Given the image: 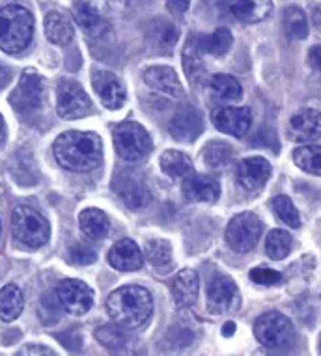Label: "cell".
<instances>
[{"label":"cell","mask_w":321,"mask_h":356,"mask_svg":"<svg viewBox=\"0 0 321 356\" xmlns=\"http://www.w3.org/2000/svg\"><path fill=\"white\" fill-rule=\"evenodd\" d=\"M60 166L71 172H92L103 161V142L97 133L68 131L56 138L53 146Z\"/></svg>","instance_id":"6da1fadb"},{"label":"cell","mask_w":321,"mask_h":356,"mask_svg":"<svg viewBox=\"0 0 321 356\" xmlns=\"http://www.w3.org/2000/svg\"><path fill=\"white\" fill-rule=\"evenodd\" d=\"M107 312L114 323L125 328H139L150 319L153 298L141 286H123L107 298Z\"/></svg>","instance_id":"7a4b0ae2"},{"label":"cell","mask_w":321,"mask_h":356,"mask_svg":"<svg viewBox=\"0 0 321 356\" xmlns=\"http://www.w3.org/2000/svg\"><path fill=\"white\" fill-rule=\"evenodd\" d=\"M34 35V17L23 6L0 8V49L8 54L23 53Z\"/></svg>","instance_id":"3957f363"},{"label":"cell","mask_w":321,"mask_h":356,"mask_svg":"<svg viewBox=\"0 0 321 356\" xmlns=\"http://www.w3.org/2000/svg\"><path fill=\"white\" fill-rule=\"evenodd\" d=\"M13 237L29 248H40L51 237V226L47 218L26 205L15 207L12 215Z\"/></svg>","instance_id":"277c9868"},{"label":"cell","mask_w":321,"mask_h":356,"mask_svg":"<svg viewBox=\"0 0 321 356\" xmlns=\"http://www.w3.org/2000/svg\"><path fill=\"white\" fill-rule=\"evenodd\" d=\"M114 147L123 161L136 163L152 152V138L136 122H123L114 129Z\"/></svg>","instance_id":"5b68a950"},{"label":"cell","mask_w":321,"mask_h":356,"mask_svg":"<svg viewBox=\"0 0 321 356\" xmlns=\"http://www.w3.org/2000/svg\"><path fill=\"white\" fill-rule=\"evenodd\" d=\"M254 336L265 349H284L292 345L295 332L286 316H282L281 312H269L256 319Z\"/></svg>","instance_id":"8992f818"},{"label":"cell","mask_w":321,"mask_h":356,"mask_svg":"<svg viewBox=\"0 0 321 356\" xmlns=\"http://www.w3.org/2000/svg\"><path fill=\"white\" fill-rule=\"evenodd\" d=\"M45 84L36 70H26L21 75L17 88L10 95V105L21 116H34L43 106Z\"/></svg>","instance_id":"52a82bcc"},{"label":"cell","mask_w":321,"mask_h":356,"mask_svg":"<svg viewBox=\"0 0 321 356\" xmlns=\"http://www.w3.org/2000/svg\"><path fill=\"white\" fill-rule=\"evenodd\" d=\"M262 232V220L254 213H241L235 215L226 226V243L232 250L245 254L258 245Z\"/></svg>","instance_id":"ba28073f"},{"label":"cell","mask_w":321,"mask_h":356,"mask_svg":"<svg viewBox=\"0 0 321 356\" xmlns=\"http://www.w3.org/2000/svg\"><path fill=\"white\" fill-rule=\"evenodd\" d=\"M56 111L64 120H79L92 112V101L75 81H62L56 94Z\"/></svg>","instance_id":"9c48e42d"},{"label":"cell","mask_w":321,"mask_h":356,"mask_svg":"<svg viewBox=\"0 0 321 356\" xmlns=\"http://www.w3.org/2000/svg\"><path fill=\"white\" fill-rule=\"evenodd\" d=\"M241 297L235 282L228 276L217 275L208 286V309L215 316L232 314L240 308Z\"/></svg>","instance_id":"30bf717a"},{"label":"cell","mask_w":321,"mask_h":356,"mask_svg":"<svg viewBox=\"0 0 321 356\" xmlns=\"http://www.w3.org/2000/svg\"><path fill=\"white\" fill-rule=\"evenodd\" d=\"M54 293L62 308L71 316H84L94 304V289L81 280L60 282Z\"/></svg>","instance_id":"8fae6325"},{"label":"cell","mask_w":321,"mask_h":356,"mask_svg":"<svg viewBox=\"0 0 321 356\" xmlns=\"http://www.w3.org/2000/svg\"><path fill=\"white\" fill-rule=\"evenodd\" d=\"M213 125L221 133L241 138L252 125V112L246 106H222L213 112Z\"/></svg>","instance_id":"7c38bea8"},{"label":"cell","mask_w":321,"mask_h":356,"mask_svg":"<svg viewBox=\"0 0 321 356\" xmlns=\"http://www.w3.org/2000/svg\"><path fill=\"white\" fill-rule=\"evenodd\" d=\"M114 193L118 194V198L122 202L125 207L133 211H139L142 207H146L150 204V200H152V193H150V188L146 187V183L141 181L139 177H134V175H118L116 179H114Z\"/></svg>","instance_id":"4fadbf2b"},{"label":"cell","mask_w":321,"mask_h":356,"mask_svg":"<svg viewBox=\"0 0 321 356\" xmlns=\"http://www.w3.org/2000/svg\"><path fill=\"white\" fill-rule=\"evenodd\" d=\"M237 181L246 193H258L271 177V164L263 157H249L237 164Z\"/></svg>","instance_id":"5bb4252c"},{"label":"cell","mask_w":321,"mask_h":356,"mask_svg":"<svg viewBox=\"0 0 321 356\" xmlns=\"http://www.w3.org/2000/svg\"><path fill=\"white\" fill-rule=\"evenodd\" d=\"M92 86L100 95L101 103L111 108V111H116L125 103V86L123 82L118 79L114 73L105 70L94 71L92 75Z\"/></svg>","instance_id":"9a60e30c"},{"label":"cell","mask_w":321,"mask_h":356,"mask_svg":"<svg viewBox=\"0 0 321 356\" xmlns=\"http://www.w3.org/2000/svg\"><path fill=\"white\" fill-rule=\"evenodd\" d=\"M144 82L148 86L159 92V94L169 95L172 99H181L185 95L183 84L175 71L169 65H153L144 71Z\"/></svg>","instance_id":"2e32d148"},{"label":"cell","mask_w":321,"mask_h":356,"mask_svg":"<svg viewBox=\"0 0 321 356\" xmlns=\"http://www.w3.org/2000/svg\"><path fill=\"white\" fill-rule=\"evenodd\" d=\"M169 129L178 142H194L202 133V118L193 106H181L170 120Z\"/></svg>","instance_id":"e0dca14e"},{"label":"cell","mask_w":321,"mask_h":356,"mask_svg":"<svg viewBox=\"0 0 321 356\" xmlns=\"http://www.w3.org/2000/svg\"><path fill=\"white\" fill-rule=\"evenodd\" d=\"M290 138L295 142H312L321 136V112L304 108L290 120Z\"/></svg>","instance_id":"ac0fdd59"},{"label":"cell","mask_w":321,"mask_h":356,"mask_svg":"<svg viewBox=\"0 0 321 356\" xmlns=\"http://www.w3.org/2000/svg\"><path fill=\"white\" fill-rule=\"evenodd\" d=\"M228 13H232L237 21L245 24L260 23L269 17L273 10L271 0H224Z\"/></svg>","instance_id":"d6986e66"},{"label":"cell","mask_w":321,"mask_h":356,"mask_svg":"<svg viewBox=\"0 0 321 356\" xmlns=\"http://www.w3.org/2000/svg\"><path fill=\"white\" fill-rule=\"evenodd\" d=\"M109 263L116 270L131 273V270L141 269L142 263H144V254L134 241L122 239L109 250Z\"/></svg>","instance_id":"ffe728a7"},{"label":"cell","mask_w":321,"mask_h":356,"mask_svg":"<svg viewBox=\"0 0 321 356\" xmlns=\"http://www.w3.org/2000/svg\"><path fill=\"white\" fill-rule=\"evenodd\" d=\"M183 194L191 202H217L221 196V185L215 177L204 174H191L183 181Z\"/></svg>","instance_id":"44dd1931"},{"label":"cell","mask_w":321,"mask_h":356,"mask_svg":"<svg viewBox=\"0 0 321 356\" xmlns=\"http://www.w3.org/2000/svg\"><path fill=\"white\" fill-rule=\"evenodd\" d=\"M73 17L88 38H101L109 32V26H111L109 21L88 2H77L73 8Z\"/></svg>","instance_id":"7402d4cb"},{"label":"cell","mask_w":321,"mask_h":356,"mask_svg":"<svg viewBox=\"0 0 321 356\" xmlns=\"http://www.w3.org/2000/svg\"><path fill=\"white\" fill-rule=\"evenodd\" d=\"M172 297L180 308H187L198 298V276L193 269L180 270L172 280Z\"/></svg>","instance_id":"603a6c76"},{"label":"cell","mask_w":321,"mask_h":356,"mask_svg":"<svg viewBox=\"0 0 321 356\" xmlns=\"http://www.w3.org/2000/svg\"><path fill=\"white\" fill-rule=\"evenodd\" d=\"M191 41L200 54L205 53L211 56H224L234 45V35L228 29H217L210 35H193Z\"/></svg>","instance_id":"cb8c5ba5"},{"label":"cell","mask_w":321,"mask_h":356,"mask_svg":"<svg viewBox=\"0 0 321 356\" xmlns=\"http://www.w3.org/2000/svg\"><path fill=\"white\" fill-rule=\"evenodd\" d=\"M79 224H81L82 234L86 235L88 239L100 241L107 237L109 232H111L109 216L101 209H94V207L82 211L81 215H79Z\"/></svg>","instance_id":"d4e9b609"},{"label":"cell","mask_w":321,"mask_h":356,"mask_svg":"<svg viewBox=\"0 0 321 356\" xmlns=\"http://www.w3.org/2000/svg\"><path fill=\"white\" fill-rule=\"evenodd\" d=\"M45 35L54 45H68L73 40V24L70 17L60 12H49L45 15Z\"/></svg>","instance_id":"484cf974"},{"label":"cell","mask_w":321,"mask_h":356,"mask_svg":"<svg viewBox=\"0 0 321 356\" xmlns=\"http://www.w3.org/2000/svg\"><path fill=\"white\" fill-rule=\"evenodd\" d=\"M24 308V297L17 286L2 287L0 289V319L4 323L15 321Z\"/></svg>","instance_id":"4316f807"},{"label":"cell","mask_w":321,"mask_h":356,"mask_svg":"<svg viewBox=\"0 0 321 356\" xmlns=\"http://www.w3.org/2000/svg\"><path fill=\"white\" fill-rule=\"evenodd\" d=\"M161 170L169 175L170 179H185L187 175L193 174V163L185 153L178 149H169L159 159Z\"/></svg>","instance_id":"83f0119b"},{"label":"cell","mask_w":321,"mask_h":356,"mask_svg":"<svg viewBox=\"0 0 321 356\" xmlns=\"http://www.w3.org/2000/svg\"><path fill=\"white\" fill-rule=\"evenodd\" d=\"M210 90L211 95H213L217 101H222V103H235V101H240L241 95H243V90H241L240 82L235 81L234 76L222 75V73L221 75L211 76Z\"/></svg>","instance_id":"f1b7e54d"},{"label":"cell","mask_w":321,"mask_h":356,"mask_svg":"<svg viewBox=\"0 0 321 356\" xmlns=\"http://www.w3.org/2000/svg\"><path fill=\"white\" fill-rule=\"evenodd\" d=\"M282 24H284V32H286L290 40H306V35H308V21H306V15H304L301 8H286L284 15H282Z\"/></svg>","instance_id":"f546056e"},{"label":"cell","mask_w":321,"mask_h":356,"mask_svg":"<svg viewBox=\"0 0 321 356\" xmlns=\"http://www.w3.org/2000/svg\"><path fill=\"white\" fill-rule=\"evenodd\" d=\"M95 339L100 341L105 349L111 350H120L123 347H127V343L131 341V336H129L127 328L122 327V325H103L95 330Z\"/></svg>","instance_id":"4dcf8cb0"},{"label":"cell","mask_w":321,"mask_h":356,"mask_svg":"<svg viewBox=\"0 0 321 356\" xmlns=\"http://www.w3.org/2000/svg\"><path fill=\"white\" fill-rule=\"evenodd\" d=\"M148 38L155 47H161L164 53L172 51V45L178 41V30L172 23L166 21H153L148 29Z\"/></svg>","instance_id":"1f68e13d"},{"label":"cell","mask_w":321,"mask_h":356,"mask_svg":"<svg viewBox=\"0 0 321 356\" xmlns=\"http://www.w3.org/2000/svg\"><path fill=\"white\" fill-rule=\"evenodd\" d=\"M202 157L210 168H226L234 161V149L226 142H210L204 147Z\"/></svg>","instance_id":"d6a6232c"},{"label":"cell","mask_w":321,"mask_h":356,"mask_svg":"<svg viewBox=\"0 0 321 356\" xmlns=\"http://www.w3.org/2000/svg\"><path fill=\"white\" fill-rule=\"evenodd\" d=\"M293 248V239L292 235L284 232V229H273L267 237L265 243V252L267 256L274 261H281L286 256H290V252Z\"/></svg>","instance_id":"836d02e7"},{"label":"cell","mask_w":321,"mask_h":356,"mask_svg":"<svg viewBox=\"0 0 321 356\" xmlns=\"http://www.w3.org/2000/svg\"><path fill=\"white\" fill-rule=\"evenodd\" d=\"M299 168L312 175H321V146H301L293 152Z\"/></svg>","instance_id":"e575fe53"},{"label":"cell","mask_w":321,"mask_h":356,"mask_svg":"<svg viewBox=\"0 0 321 356\" xmlns=\"http://www.w3.org/2000/svg\"><path fill=\"white\" fill-rule=\"evenodd\" d=\"M144 256H146L152 267L164 269L172 261V246L163 239L148 241L146 248H144Z\"/></svg>","instance_id":"d590c367"},{"label":"cell","mask_w":321,"mask_h":356,"mask_svg":"<svg viewBox=\"0 0 321 356\" xmlns=\"http://www.w3.org/2000/svg\"><path fill=\"white\" fill-rule=\"evenodd\" d=\"M273 209L279 215V218L284 224H288L290 228H301V216H299L297 207L293 205V202L288 196H284V194L274 196Z\"/></svg>","instance_id":"8d00e7d4"},{"label":"cell","mask_w":321,"mask_h":356,"mask_svg":"<svg viewBox=\"0 0 321 356\" xmlns=\"http://www.w3.org/2000/svg\"><path fill=\"white\" fill-rule=\"evenodd\" d=\"M183 67L187 71L189 81L191 82H202L205 76V70L202 65V60H200V53L194 49L193 41L189 40L187 47H185V53H183Z\"/></svg>","instance_id":"74e56055"},{"label":"cell","mask_w":321,"mask_h":356,"mask_svg":"<svg viewBox=\"0 0 321 356\" xmlns=\"http://www.w3.org/2000/svg\"><path fill=\"white\" fill-rule=\"evenodd\" d=\"M60 308H62V304H60L56 293L43 295L40 302V319L45 325H54L60 319Z\"/></svg>","instance_id":"f35d334b"},{"label":"cell","mask_w":321,"mask_h":356,"mask_svg":"<svg viewBox=\"0 0 321 356\" xmlns=\"http://www.w3.org/2000/svg\"><path fill=\"white\" fill-rule=\"evenodd\" d=\"M251 280L258 286H274V284H281L282 275L274 269L258 267V269L251 270Z\"/></svg>","instance_id":"ab89813d"},{"label":"cell","mask_w":321,"mask_h":356,"mask_svg":"<svg viewBox=\"0 0 321 356\" xmlns=\"http://www.w3.org/2000/svg\"><path fill=\"white\" fill-rule=\"evenodd\" d=\"M95 252L90 248L88 245H82V243H77L70 248V259L75 265H90V263L95 261Z\"/></svg>","instance_id":"60d3db41"},{"label":"cell","mask_w":321,"mask_h":356,"mask_svg":"<svg viewBox=\"0 0 321 356\" xmlns=\"http://www.w3.org/2000/svg\"><path fill=\"white\" fill-rule=\"evenodd\" d=\"M166 6L174 15H183L191 6V0H166Z\"/></svg>","instance_id":"b9f144b4"},{"label":"cell","mask_w":321,"mask_h":356,"mask_svg":"<svg viewBox=\"0 0 321 356\" xmlns=\"http://www.w3.org/2000/svg\"><path fill=\"white\" fill-rule=\"evenodd\" d=\"M308 62L312 65V70L318 71L321 75V45H315V47L310 49Z\"/></svg>","instance_id":"7bdbcfd3"},{"label":"cell","mask_w":321,"mask_h":356,"mask_svg":"<svg viewBox=\"0 0 321 356\" xmlns=\"http://www.w3.org/2000/svg\"><path fill=\"white\" fill-rule=\"evenodd\" d=\"M312 24H314V29L318 30V32H321V2L320 4H315V6H312Z\"/></svg>","instance_id":"ee69618b"},{"label":"cell","mask_w":321,"mask_h":356,"mask_svg":"<svg viewBox=\"0 0 321 356\" xmlns=\"http://www.w3.org/2000/svg\"><path fill=\"white\" fill-rule=\"evenodd\" d=\"M21 355H53V350L40 349V347H36V349H24V350H21Z\"/></svg>","instance_id":"f6af8a7d"},{"label":"cell","mask_w":321,"mask_h":356,"mask_svg":"<svg viewBox=\"0 0 321 356\" xmlns=\"http://www.w3.org/2000/svg\"><path fill=\"white\" fill-rule=\"evenodd\" d=\"M8 82H10V73H8V71L4 70L2 65H0V90L6 86Z\"/></svg>","instance_id":"bcb514c9"},{"label":"cell","mask_w":321,"mask_h":356,"mask_svg":"<svg viewBox=\"0 0 321 356\" xmlns=\"http://www.w3.org/2000/svg\"><path fill=\"white\" fill-rule=\"evenodd\" d=\"M235 332V323H226L224 327H222V336H234Z\"/></svg>","instance_id":"7dc6e473"},{"label":"cell","mask_w":321,"mask_h":356,"mask_svg":"<svg viewBox=\"0 0 321 356\" xmlns=\"http://www.w3.org/2000/svg\"><path fill=\"white\" fill-rule=\"evenodd\" d=\"M6 140V125H4V118L0 114V144Z\"/></svg>","instance_id":"c3c4849f"}]
</instances>
